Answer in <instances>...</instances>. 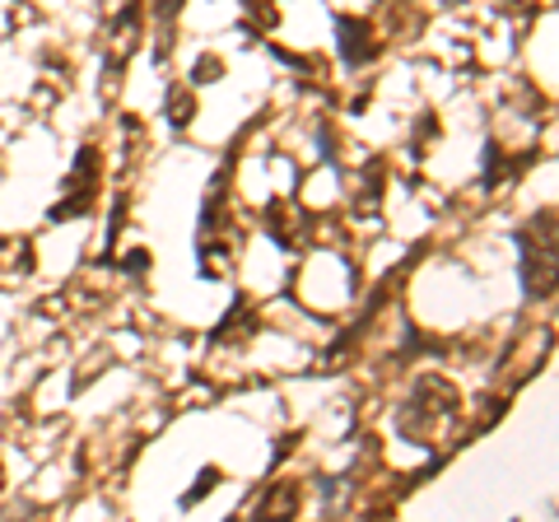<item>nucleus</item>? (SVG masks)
<instances>
[{"label": "nucleus", "instance_id": "nucleus-2", "mask_svg": "<svg viewBox=\"0 0 559 522\" xmlns=\"http://www.w3.org/2000/svg\"><path fill=\"white\" fill-rule=\"evenodd\" d=\"M518 248H522V281H527V294L532 299H550V289H555V238L540 242L536 234H522Z\"/></svg>", "mask_w": 559, "mask_h": 522}, {"label": "nucleus", "instance_id": "nucleus-3", "mask_svg": "<svg viewBox=\"0 0 559 522\" xmlns=\"http://www.w3.org/2000/svg\"><path fill=\"white\" fill-rule=\"evenodd\" d=\"M336 28H341V57L349 61V66H369L373 57H378V47H382V38L373 33V24H364V20H336Z\"/></svg>", "mask_w": 559, "mask_h": 522}, {"label": "nucleus", "instance_id": "nucleus-5", "mask_svg": "<svg viewBox=\"0 0 559 522\" xmlns=\"http://www.w3.org/2000/svg\"><path fill=\"white\" fill-rule=\"evenodd\" d=\"M168 103H173V121H178V127H187V121H191V94H187V90H173Z\"/></svg>", "mask_w": 559, "mask_h": 522}, {"label": "nucleus", "instance_id": "nucleus-1", "mask_svg": "<svg viewBox=\"0 0 559 522\" xmlns=\"http://www.w3.org/2000/svg\"><path fill=\"white\" fill-rule=\"evenodd\" d=\"M94 178H98V150L84 145L75 168H70L66 178V201L51 205V220H70V215H84L94 205Z\"/></svg>", "mask_w": 559, "mask_h": 522}, {"label": "nucleus", "instance_id": "nucleus-4", "mask_svg": "<svg viewBox=\"0 0 559 522\" xmlns=\"http://www.w3.org/2000/svg\"><path fill=\"white\" fill-rule=\"evenodd\" d=\"M266 229L275 234V242H285V248H304L308 234H312V220L299 211V205H271Z\"/></svg>", "mask_w": 559, "mask_h": 522}, {"label": "nucleus", "instance_id": "nucleus-6", "mask_svg": "<svg viewBox=\"0 0 559 522\" xmlns=\"http://www.w3.org/2000/svg\"><path fill=\"white\" fill-rule=\"evenodd\" d=\"M219 75H224V71H219L215 57H201V61H197V80H219Z\"/></svg>", "mask_w": 559, "mask_h": 522}]
</instances>
